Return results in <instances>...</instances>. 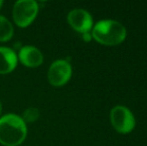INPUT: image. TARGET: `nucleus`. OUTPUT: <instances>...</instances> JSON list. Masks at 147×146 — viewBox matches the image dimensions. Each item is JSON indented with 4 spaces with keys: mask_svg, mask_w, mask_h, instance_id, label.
<instances>
[{
    "mask_svg": "<svg viewBox=\"0 0 147 146\" xmlns=\"http://www.w3.org/2000/svg\"><path fill=\"white\" fill-rule=\"evenodd\" d=\"M3 4H4V1H3V0H0V10L2 9V7H3Z\"/></svg>",
    "mask_w": 147,
    "mask_h": 146,
    "instance_id": "obj_13",
    "label": "nucleus"
},
{
    "mask_svg": "<svg viewBox=\"0 0 147 146\" xmlns=\"http://www.w3.org/2000/svg\"><path fill=\"white\" fill-rule=\"evenodd\" d=\"M67 21L75 31L81 34L88 33L93 26V20L90 13L82 8H76L68 13Z\"/></svg>",
    "mask_w": 147,
    "mask_h": 146,
    "instance_id": "obj_6",
    "label": "nucleus"
},
{
    "mask_svg": "<svg viewBox=\"0 0 147 146\" xmlns=\"http://www.w3.org/2000/svg\"><path fill=\"white\" fill-rule=\"evenodd\" d=\"M126 28L115 20H100L94 25L91 36L104 45H117L126 37Z\"/></svg>",
    "mask_w": 147,
    "mask_h": 146,
    "instance_id": "obj_2",
    "label": "nucleus"
},
{
    "mask_svg": "<svg viewBox=\"0 0 147 146\" xmlns=\"http://www.w3.org/2000/svg\"><path fill=\"white\" fill-rule=\"evenodd\" d=\"M27 132V124L19 115L8 113L0 117V144L19 146L26 139Z\"/></svg>",
    "mask_w": 147,
    "mask_h": 146,
    "instance_id": "obj_1",
    "label": "nucleus"
},
{
    "mask_svg": "<svg viewBox=\"0 0 147 146\" xmlns=\"http://www.w3.org/2000/svg\"><path fill=\"white\" fill-rule=\"evenodd\" d=\"M40 117V111L36 107H28L27 109L23 111L21 118L23 119L24 122L27 123H33L36 122Z\"/></svg>",
    "mask_w": 147,
    "mask_h": 146,
    "instance_id": "obj_10",
    "label": "nucleus"
},
{
    "mask_svg": "<svg viewBox=\"0 0 147 146\" xmlns=\"http://www.w3.org/2000/svg\"><path fill=\"white\" fill-rule=\"evenodd\" d=\"M39 12V3L35 0H18L12 9L13 21L18 27L26 28L33 23Z\"/></svg>",
    "mask_w": 147,
    "mask_h": 146,
    "instance_id": "obj_3",
    "label": "nucleus"
},
{
    "mask_svg": "<svg viewBox=\"0 0 147 146\" xmlns=\"http://www.w3.org/2000/svg\"><path fill=\"white\" fill-rule=\"evenodd\" d=\"M2 111H3V105H2V101L0 99V117L2 116Z\"/></svg>",
    "mask_w": 147,
    "mask_h": 146,
    "instance_id": "obj_12",
    "label": "nucleus"
},
{
    "mask_svg": "<svg viewBox=\"0 0 147 146\" xmlns=\"http://www.w3.org/2000/svg\"><path fill=\"white\" fill-rule=\"evenodd\" d=\"M14 35V28L9 19L0 15V42H7Z\"/></svg>",
    "mask_w": 147,
    "mask_h": 146,
    "instance_id": "obj_9",
    "label": "nucleus"
},
{
    "mask_svg": "<svg viewBox=\"0 0 147 146\" xmlns=\"http://www.w3.org/2000/svg\"><path fill=\"white\" fill-rule=\"evenodd\" d=\"M110 119L113 127L120 133H129L135 127V118L128 108L117 105L110 112Z\"/></svg>",
    "mask_w": 147,
    "mask_h": 146,
    "instance_id": "obj_5",
    "label": "nucleus"
},
{
    "mask_svg": "<svg viewBox=\"0 0 147 146\" xmlns=\"http://www.w3.org/2000/svg\"><path fill=\"white\" fill-rule=\"evenodd\" d=\"M83 35V39L85 41H90L91 40V35L89 34V32L88 33H84V34H82Z\"/></svg>",
    "mask_w": 147,
    "mask_h": 146,
    "instance_id": "obj_11",
    "label": "nucleus"
},
{
    "mask_svg": "<svg viewBox=\"0 0 147 146\" xmlns=\"http://www.w3.org/2000/svg\"><path fill=\"white\" fill-rule=\"evenodd\" d=\"M72 76V67L65 59H58L51 63L47 72L48 82L54 87H60L67 83Z\"/></svg>",
    "mask_w": 147,
    "mask_h": 146,
    "instance_id": "obj_4",
    "label": "nucleus"
},
{
    "mask_svg": "<svg viewBox=\"0 0 147 146\" xmlns=\"http://www.w3.org/2000/svg\"><path fill=\"white\" fill-rule=\"evenodd\" d=\"M18 61L24 66L29 68H36L42 65L44 56L40 49L33 45H25L19 49L17 54Z\"/></svg>",
    "mask_w": 147,
    "mask_h": 146,
    "instance_id": "obj_7",
    "label": "nucleus"
},
{
    "mask_svg": "<svg viewBox=\"0 0 147 146\" xmlns=\"http://www.w3.org/2000/svg\"><path fill=\"white\" fill-rule=\"evenodd\" d=\"M18 63L17 53L12 48L0 46V74L6 75L15 70Z\"/></svg>",
    "mask_w": 147,
    "mask_h": 146,
    "instance_id": "obj_8",
    "label": "nucleus"
}]
</instances>
